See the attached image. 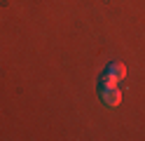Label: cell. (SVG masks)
I'll return each mask as SVG.
<instances>
[{"instance_id": "6da1fadb", "label": "cell", "mask_w": 145, "mask_h": 141, "mask_svg": "<svg viewBox=\"0 0 145 141\" xmlns=\"http://www.w3.org/2000/svg\"><path fill=\"white\" fill-rule=\"evenodd\" d=\"M122 80H126V66L122 61H115L105 68V73L101 75V80H98V87L105 89V87H117Z\"/></svg>"}, {"instance_id": "7a4b0ae2", "label": "cell", "mask_w": 145, "mask_h": 141, "mask_svg": "<svg viewBox=\"0 0 145 141\" xmlns=\"http://www.w3.org/2000/svg\"><path fill=\"white\" fill-rule=\"evenodd\" d=\"M101 101L105 103V106L115 108V106H120V103H122V92L117 89V87H105V89H101Z\"/></svg>"}]
</instances>
